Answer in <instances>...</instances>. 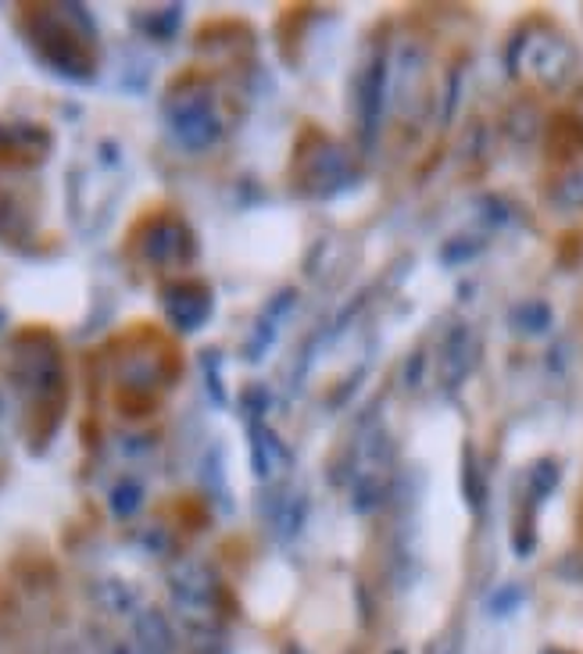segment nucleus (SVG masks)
<instances>
[{
  "label": "nucleus",
  "mask_w": 583,
  "mask_h": 654,
  "mask_svg": "<svg viewBox=\"0 0 583 654\" xmlns=\"http://www.w3.org/2000/svg\"><path fill=\"white\" fill-rule=\"evenodd\" d=\"M548 654H555V651H548Z\"/></svg>",
  "instance_id": "nucleus-2"
},
{
  "label": "nucleus",
  "mask_w": 583,
  "mask_h": 654,
  "mask_svg": "<svg viewBox=\"0 0 583 654\" xmlns=\"http://www.w3.org/2000/svg\"><path fill=\"white\" fill-rule=\"evenodd\" d=\"M137 636H140L144 651H155V654H169L172 651V630H169V622L158 616V611H147V616H140Z\"/></svg>",
  "instance_id": "nucleus-1"
}]
</instances>
